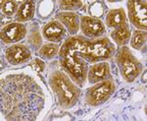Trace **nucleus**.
Instances as JSON below:
<instances>
[{
	"label": "nucleus",
	"instance_id": "nucleus-15",
	"mask_svg": "<svg viewBox=\"0 0 147 121\" xmlns=\"http://www.w3.org/2000/svg\"><path fill=\"white\" fill-rule=\"evenodd\" d=\"M111 37L116 42V44L120 46H125V44H129L130 37H131V31L129 29V24L125 23L121 27L116 28L111 33Z\"/></svg>",
	"mask_w": 147,
	"mask_h": 121
},
{
	"label": "nucleus",
	"instance_id": "nucleus-11",
	"mask_svg": "<svg viewBox=\"0 0 147 121\" xmlns=\"http://www.w3.org/2000/svg\"><path fill=\"white\" fill-rule=\"evenodd\" d=\"M111 78V69L110 65L102 61V62H97L88 70L87 73V80L90 84H97L102 81H105Z\"/></svg>",
	"mask_w": 147,
	"mask_h": 121
},
{
	"label": "nucleus",
	"instance_id": "nucleus-10",
	"mask_svg": "<svg viewBox=\"0 0 147 121\" xmlns=\"http://www.w3.org/2000/svg\"><path fill=\"white\" fill-rule=\"evenodd\" d=\"M30 55V50L25 44H15L8 47L5 51L7 61L12 65H19L28 62Z\"/></svg>",
	"mask_w": 147,
	"mask_h": 121
},
{
	"label": "nucleus",
	"instance_id": "nucleus-5",
	"mask_svg": "<svg viewBox=\"0 0 147 121\" xmlns=\"http://www.w3.org/2000/svg\"><path fill=\"white\" fill-rule=\"evenodd\" d=\"M115 53V46L107 37L96 39L89 41L86 47V52L84 54V58L88 63H94L97 61H105L111 59Z\"/></svg>",
	"mask_w": 147,
	"mask_h": 121
},
{
	"label": "nucleus",
	"instance_id": "nucleus-3",
	"mask_svg": "<svg viewBox=\"0 0 147 121\" xmlns=\"http://www.w3.org/2000/svg\"><path fill=\"white\" fill-rule=\"evenodd\" d=\"M49 85L55 96L57 104L64 109H70L77 104L80 89L74 84L65 72L55 70L49 75Z\"/></svg>",
	"mask_w": 147,
	"mask_h": 121
},
{
	"label": "nucleus",
	"instance_id": "nucleus-21",
	"mask_svg": "<svg viewBox=\"0 0 147 121\" xmlns=\"http://www.w3.org/2000/svg\"><path fill=\"white\" fill-rule=\"evenodd\" d=\"M32 69L35 70L36 72H43L44 69H45V63H44V61H42L41 59L35 58L34 62L32 63Z\"/></svg>",
	"mask_w": 147,
	"mask_h": 121
},
{
	"label": "nucleus",
	"instance_id": "nucleus-13",
	"mask_svg": "<svg viewBox=\"0 0 147 121\" xmlns=\"http://www.w3.org/2000/svg\"><path fill=\"white\" fill-rule=\"evenodd\" d=\"M56 19L69 31L70 34L76 35L79 32L80 21L78 14L74 12H61L56 15Z\"/></svg>",
	"mask_w": 147,
	"mask_h": 121
},
{
	"label": "nucleus",
	"instance_id": "nucleus-1",
	"mask_svg": "<svg viewBox=\"0 0 147 121\" xmlns=\"http://www.w3.org/2000/svg\"><path fill=\"white\" fill-rule=\"evenodd\" d=\"M1 114L6 120L32 121L43 109L45 96L32 76L18 73L0 81Z\"/></svg>",
	"mask_w": 147,
	"mask_h": 121
},
{
	"label": "nucleus",
	"instance_id": "nucleus-12",
	"mask_svg": "<svg viewBox=\"0 0 147 121\" xmlns=\"http://www.w3.org/2000/svg\"><path fill=\"white\" fill-rule=\"evenodd\" d=\"M42 35L45 39L50 42H59L66 35L65 27L59 21H51L43 28Z\"/></svg>",
	"mask_w": 147,
	"mask_h": 121
},
{
	"label": "nucleus",
	"instance_id": "nucleus-6",
	"mask_svg": "<svg viewBox=\"0 0 147 121\" xmlns=\"http://www.w3.org/2000/svg\"><path fill=\"white\" fill-rule=\"evenodd\" d=\"M116 91V84L112 78L97 83L89 88L85 94V101L90 106H98L108 101Z\"/></svg>",
	"mask_w": 147,
	"mask_h": 121
},
{
	"label": "nucleus",
	"instance_id": "nucleus-9",
	"mask_svg": "<svg viewBox=\"0 0 147 121\" xmlns=\"http://www.w3.org/2000/svg\"><path fill=\"white\" fill-rule=\"evenodd\" d=\"M27 34V28L22 23L15 22L6 25L1 30V40L5 44H14L22 40Z\"/></svg>",
	"mask_w": 147,
	"mask_h": 121
},
{
	"label": "nucleus",
	"instance_id": "nucleus-7",
	"mask_svg": "<svg viewBox=\"0 0 147 121\" xmlns=\"http://www.w3.org/2000/svg\"><path fill=\"white\" fill-rule=\"evenodd\" d=\"M127 11L130 23L140 31H146L147 28V3L146 1L127 2Z\"/></svg>",
	"mask_w": 147,
	"mask_h": 121
},
{
	"label": "nucleus",
	"instance_id": "nucleus-2",
	"mask_svg": "<svg viewBox=\"0 0 147 121\" xmlns=\"http://www.w3.org/2000/svg\"><path fill=\"white\" fill-rule=\"evenodd\" d=\"M89 40L82 35L69 37L59 50L61 65L77 84L84 85L88 73V62L84 58Z\"/></svg>",
	"mask_w": 147,
	"mask_h": 121
},
{
	"label": "nucleus",
	"instance_id": "nucleus-14",
	"mask_svg": "<svg viewBox=\"0 0 147 121\" xmlns=\"http://www.w3.org/2000/svg\"><path fill=\"white\" fill-rule=\"evenodd\" d=\"M105 23L109 28H119L122 25L127 23V15L125 12L123 8L113 9L108 12L107 16H106Z\"/></svg>",
	"mask_w": 147,
	"mask_h": 121
},
{
	"label": "nucleus",
	"instance_id": "nucleus-19",
	"mask_svg": "<svg viewBox=\"0 0 147 121\" xmlns=\"http://www.w3.org/2000/svg\"><path fill=\"white\" fill-rule=\"evenodd\" d=\"M18 3L15 1H2L1 2V12L6 16H12L18 12Z\"/></svg>",
	"mask_w": 147,
	"mask_h": 121
},
{
	"label": "nucleus",
	"instance_id": "nucleus-8",
	"mask_svg": "<svg viewBox=\"0 0 147 121\" xmlns=\"http://www.w3.org/2000/svg\"><path fill=\"white\" fill-rule=\"evenodd\" d=\"M80 28L84 37L91 39H98L106 33L104 23L92 16H84L80 20Z\"/></svg>",
	"mask_w": 147,
	"mask_h": 121
},
{
	"label": "nucleus",
	"instance_id": "nucleus-20",
	"mask_svg": "<svg viewBox=\"0 0 147 121\" xmlns=\"http://www.w3.org/2000/svg\"><path fill=\"white\" fill-rule=\"evenodd\" d=\"M60 9L66 11H75L82 7V1H61L60 3Z\"/></svg>",
	"mask_w": 147,
	"mask_h": 121
},
{
	"label": "nucleus",
	"instance_id": "nucleus-17",
	"mask_svg": "<svg viewBox=\"0 0 147 121\" xmlns=\"http://www.w3.org/2000/svg\"><path fill=\"white\" fill-rule=\"evenodd\" d=\"M146 39H147L146 31L136 30L134 33L132 37H130V46H131L132 48L136 49V50H141L146 46Z\"/></svg>",
	"mask_w": 147,
	"mask_h": 121
},
{
	"label": "nucleus",
	"instance_id": "nucleus-4",
	"mask_svg": "<svg viewBox=\"0 0 147 121\" xmlns=\"http://www.w3.org/2000/svg\"><path fill=\"white\" fill-rule=\"evenodd\" d=\"M121 75L127 83H132L142 71V64L139 62L127 46H122L116 55Z\"/></svg>",
	"mask_w": 147,
	"mask_h": 121
},
{
	"label": "nucleus",
	"instance_id": "nucleus-16",
	"mask_svg": "<svg viewBox=\"0 0 147 121\" xmlns=\"http://www.w3.org/2000/svg\"><path fill=\"white\" fill-rule=\"evenodd\" d=\"M35 3L32 1H25L20 5L18 12L16 13V20L20 22H26L30 20L34 15Z\"/></svg>",
	"mask_w": 147,
	"mask_h": 121
},
{
	"label": "nucleus",
	"instance_id": "nucleus-18",
	"mask_svg": "<svg viewBox=\"0 0 147 121\" xmlns=\"http://www.w3.org/2000/svg\"><path fill=\"white\" fill-rule=\"evenodd\" d=\"M59 53V46L56 44H46L39 49V55L43 59L49 60Z\"/></svg>",
	"mask_w": 147,
	"mask_h": 121
}]
</instances>
